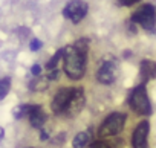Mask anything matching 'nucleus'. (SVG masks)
<instances>
[{
	"label": "nucleus",
	"mask_w": 156,
	"mask_h": 148,
	"mask_svg": "<svg viewBox=\"0 0 156 148\" xmlns=\"http://www.w3.org/2000/svg\"><path fill=\"white\" fill-rule=\"evenodd\" d=\"M86 63H87V55L78 52L73 47V44L63 47V69L70 80L78 81L84 77Z\"/></svg>",
	"instance_id": "nucleus-1"
},
{
	"label": "nucleus",
	"mask_w": 156,
	"mask_h": 148,
	"mask_svg": "<svg viewBox=\"0 0 156 148\" xmlns=\"http://www.w3.org/2000/svg\"><path fill=\"white\" fill-rule=\"evenodd\" d=\"M129 105L135 113H138L141 116L151 115V104H150V99L147 95L145 84H138L132 90V93L129 96Z\"/></svg>",
	"instance_id": "nucleus-2"
},
{
	"label": "nucleus",
	"mask_w": 156,
	"mask_h": 148,
	"mask_svg": "<svg viewBox=\"0 0 156 148\" xmlns=\"http://www.w3.org/2000/svg\"><path fill=\"white\" fill-rule=\"evenodd\" d=\"M130 22L135 25H139L141 28H144L148 32H153L156 29V9H154V6L150 3L142 5L141 8H138L132 14Z\"/></svg>",
	"instance_id": "nucleus-3"
},
{
	"label": "nucleus",
	"mask_w": 156,
	"mask_h": 148,
	"mask_svg": "<svg viewBox=\"0 0 156 148\" xmlns=\"http://www.w3.org/2000/svg\"><path fill=\"white\" fill-rule=\"evenodd\" d=\"M124 124H126V115H124V113H119V112L110 113V115L103 121V124L100 125V128H98V136H100V137L116 136V134H119V133L122 131Z\"/></svg>",
	"instance_id": "nucleus-4"
},
{
	"label": "nucleus",
	"mask_w": 156,
	"mask_h": 148,
	"mask_svg": "<svg viewBox=\"0 0 156 148\" xmlns=\"http://www.w3.org/2000/svg\"><path fill=\"white\" fill-rule=\"evenodd\" d=\"M87 11H89V5L84 0H70L63 9V15L64 19L70 20L73 25H78L87 15Z\"/></svg>",
	"instance_id": "nucleus-5"
},
{
	"label": "nucleus",
	"mask_w": 156,
	"mask_h": 148,
	"mask_svg": "<svg viewBox=\"0 0 156 148\" xmlns=\"http://www.w3.org/2000/svg\"><path fill=\"white\" fill-rule=\"evenodd\" d=\"M118 78V61L113 57H109V60L106 58L101 64V67L98 69L97 73V80L101 84H112L115 83Z\"/></svg>",
	"instance_id": "nucleus-6"
},
{
	"label": "nucleus",
	"mask_w": 156,
	"mask_h": 148,
	"mask_svg": "<svg viewBox=\"0 0 156 148\" xmlns=\"http://www.w3.org/2000/svg\"><path fill=\"white\" fill-rule=\"evenodd\" d=\"M72 92L73 89H69V87H63L60 89L55 95H54V99L51 102V108L55 115H63L67 108V104L70 101V96H72Z\"/></svg>",
	"instance_id": "nucleus-7"
},
{
	"label": "nucleus",
	"mask_w": 156,
	"mask_h": 148,
	"mask_svg": "<svg viewBox=\"0 0 156 148\" xmlns=\"http://www.w3.org/2000/svg\"><path fill=\"white\" fill-rule=\"evenodd\" d=\"M84 102H86V98H84V90L81 87H75L73 92H72V96H70V101L67 104V108L64 112V115L73 118L80 113L84 107Z\"/></svg>",
	"instance_id": "nucleus-8"
},
{
	"label": "nucleus",
	"mask_w": 156,
	"mask_h": 148,
	"mask_svg": "<svg viewBox=\"0 0 156 148\" xmlns=\"http://www.w3.org/2000/svg\"><path fill=\"white\" fill-rule=\"evenodd\" d=\"M148 131H150L148 121H141L136 125V128L132 134L133 148H148Z\"/></svg>",
	"instance_id": "nucleus-9"
},
{
	"label": "nucleus",
	"mask_w": 156,
	"mask_h": 148,
	"mask_svg": "<svg viewBox=\"0 0 156 148\" xmlns=\"http://www.w3.org/2000/svg\"><path fill=\"white\" fill-rule=\"evenodd\" d=\"M28 119H29V124L34 128H43V125L48 121V115L44 113V110H43L41 105H31Z\"/></svg>",
	"instance_id": "nucleus-10"
},
{
	"label": "nucleus",
	"mask_w": 156,
	"mask_h": 148,
	"mask_svg": "<svg viewBox=\"0 0 156 148\" xmlns=\"http://www.w3.org/2000/svg\"><path fill=\"white\" fill-rule=\"evenodd\" d=\"M139 77L141 84H145L147 81L153 80L156 77V63L151 60H142L139 64Z\"/></svg>",
	"instance_id": "nucleus-11"
},
{
	"label": "nucleus",
	"mask_w": 156,
	"mask_h": 148,
	"mask_svg": "<svg viewBox=\"0 0 156 148\" xmlns=\"http://www.w3.org/2000/svg\"><path fill=\"white\" fill-rule=\"evenodd\" d=\"M90 142V134L87 131H80V133H76V136L73 137L72 140V146L73 148H84L87 146Z\"/></svg>",
	"instance_id": "nucleus-12"
},
{
	"label": "nucleus",
	"mask_w": 156,
	"mask_h": 148,
	"mask_svg": "<svg viewBox=\"0 0 156 148\" xmlns=\"http://www.w3.org/2000/svg\"><path fill=\"white\" fill-rule=\"evenodd\" d=\"M49 81H51V80H49L48 77H37L35 80H32V81L29 83V89L34 90V92L44 90V89H48V83H49Z\"/></svg>",
	"instance_id": "nucleus-13"
},
{
	"label": "nucleus",
	"mask_w": 156,
	"mask_h": 148,
	"mask_svg": "<svg viewBox=\"0 0 156 148\" xmlns=\"http://www.w3.org/2000/svg\"><path fill=\"white\" fill-rule=\"evenodd\" d=\"M60 60H63V47H61V49H58V50L51 57V60L46 63V70L49 72V70H52V69H57V67H58Z\"/></svg>",
	"instance_id": "nucleus-14"
},
{
	"label": "nucleus",
	"mask_w": 156,
	"mask_h": 148,
	"mask_svg": "<svg viewBox=\"0 0 156 148\" xmlns=\"http://www.w3.org/2000/svg\"><path fill=\"white\" fill-rule=\"evenodd\" d=\"M29 108H31V105H29V104L19 105V107L14 110V116H16V119H23V118H28V115H29Z\"/></svg>",
	"instance_id": "nucleus-15"
},
{
	"label": "nucleus",
	"mask_w": 156,
	"mask_h": 148,
	"mask_svg": "<svg viewBox=\"0 0 156 148\" xmlns=\"http://www.w3.org/2000/svg\"><path fill=\"white\" fill-rule=\"evenodd\" d=\"M73 47H75L78 52L87 55V52H89V41H87L86 38H80V40H76V41L73 43Z\"/></svg>",
	"instance_id": "nucleus-16"
},
{
	"label": "nucleus",
	"mask_w": 156,
	"mask_h": 148,
	"mask_svg": "<svg viewBox=\"0 0 156 148\" xmlns=\"http://www.w3.org/2000/svg\"><path fill=\"white\" fill-rule=\"evenodd\" d=\"M11 89V80L9 78H3V80H0V99H3L8 92Z\"/></svg>",
	"instance_id": "nucleus-17"
},
{
	"label": "nucleus",
	"mask_w": 156,
	"mask_h": 148,
	"mask_svg": "<svg viewBox=\"0 0 156 148\" xmlns=\"http://www.w3.org/2000/svg\"><path fill=\"white\" fill-rule=\"evenodd\" d=\"M41 46H43V43H41L38 38H32V40H31V43H29V47H31V50H32V52L40 50V49H41Z\"/></svg>",
	"instance_id": "nucleus-18"
},
{
	"label": "nucleus",
	"mask_w": 156,
	"mask_h": 148,
	"mask_svg": "<svg viewBox=\"0 0 156 148\" xmlns=\"http://www.w3.org/2000/svg\"><path fill=\"white\" fill-rule=\"evenodd\" d=\"M90 148H110V145L107 142H103V140H94L90 143Z\"/></svg>",
	"instance_id": "nucleus-19"
},
{
	"label": "nucleus",
	"mask_w": 156,
	"mask_h": 148,
	"mask_svg": "<svg viewBox=\"0 0 156 148\" xmlns=\"http://www.w3.org/2000/svg\"><path fill=\"white\" fill-rule=\"evenodd\" d=\"M116 2H118V5H121V6H132V5L138 3L139 0H116Z\"/></svg>",
	"instance_id": "nucleus-20"
},
{
	"label": "nucleus",
	"mask_w": 156,
	"mask_h": 148,
	"mask_svg": "<svg viewBox=\"0 0 156 148\" xmlns=\"http://www.w3.org/2000/svg\"><path fill=\"white\" fill-rule=\"evenodd\" d=\"M31 73L34 77H40V73H41V66L40 64H34L32 67H31Z\"/></svg>",
	"instance_id": "nucleus-21"
},
{
	"label": "nucleus",
	"mask_w": 156,
	"mask_h": 148,
	"mask_svg": "<svg viewBox=\"0 0 156 148\" xmlns=\"http://www.w3.org/2000/svg\"><path fill=\"white\" fill-rule=\"evenodd\" d=\"M48 137H49V136H48V133H46V131H41V134H40V139H41V140H46Z\"/></svg>",
	"instance_id": "nucleus-22"
},
{
	"label": "nucleus",
	"mask_w": 156,
	"mask_h": 148,
	"mask_svg": "<svg viewBox=\"0 0 156 148\" xmlns=\"http://www.w3.org/2000/svg\"><path fill=\"white\" fill-rule=\"evenodd\" d=\"M3 136H5V131H3V128H2V127H0V140L3 139Z\"/></svg>",
	"instance_id": "nucleus-23"
},
{
	"label": "nucleus",
	"mask_w": 156,
	"mask_h": 148,
	"mask_svg": "<svg viewBox=\"0 0 156 148\" xmlns=\"http://www.w3.org/2000/svg\"><path fill=\"white\" fill-rule=\"evenodd\" d=\"M26 148H34V146H26Z\"/></svg>",
	"instance_id": "nucleus-24"
}]
</instances>
